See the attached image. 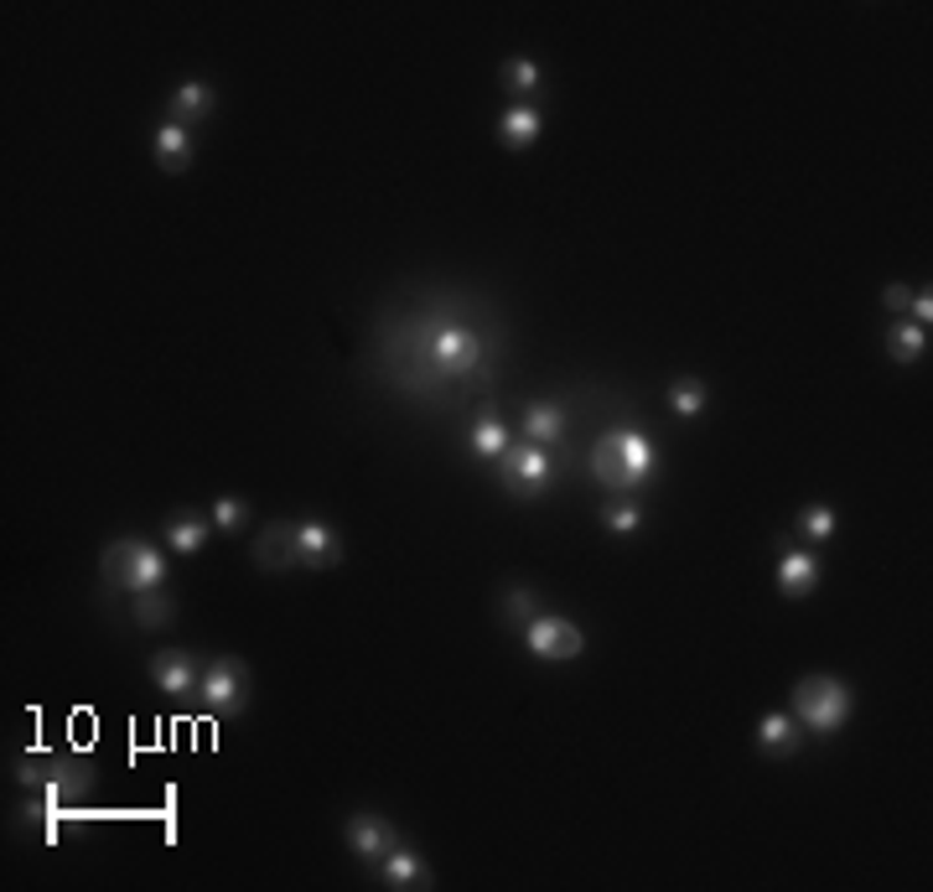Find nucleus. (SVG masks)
<instances>
[{
    "label": "nucleus",
    "mask_w": 933,
    "mask_h": 892,
    "mask_svg": "<svg viewBox=\"0 0 933 892\" xmlns=\"http://www.w3.org/2000/svg\"><path fill=\"white\" fill-rule=\"evenodd\" d=\"M648 472H654V447H648L644 431H607V437L591 447V478H597L607 493L644 488Z\"/></svg>",
    "instance_id": "1"
},
{
    "label": "nucleus",
    "mask_w": 933,
    "mask_h": 892,
    "mask_svg": "<svg viewBox=\"0 0 933 892\" xmlns=\"http://www.w3.org/2000/svg\"><path fill=\"white\" fill-rule=\"evenodd\" d=\"M794 722L809 726L814 737H835L851 722V685L835 675H809L794 685Z\"/></svg>",
    "instance_id": "2"
},
{
    "label": "nucleus",
    "mask_w": 933,
    "mask_h": 892,
    "mask_svg": "<svg viewBox=\"0 0 933 892\" xmlns=\"http://www.w3.org/2000/svg\"><path fill=\"white\" fill-rule=\"evenodd\" d=\"M99 571L115 591H151V587H166V556L156 545L146 540H115L105 545V556H99Z\"/></svg>",
    "instance_id": "3"
},
{
    "label": "nucleus",
    "mask_w": 933,
    "mask_h": 892,
    "mask_svg": "<svg viewBox=\"0 0 933 892\" xmlns=\"http://www.w3.org/2000/svg\"><path fill=\"white\" fill-rule=\"evenodd\" d=\"M197 700H203L213 716H239L244 700H249V675H244L239 659H213V665L197 675Z\"/></svg>",
    "instance_id": "4"
},
{
    "label": "nucleus",
    "mask_w": 933,
    "mask_h": 892,
    "mask_svg": "<svg viewBox=\"0 0 933 892\" xmlns=\"http://www.w3.org/2000/svg\"><path fill=\"white\" fill-rule=\"evenodd\" d=\"M529 654L534 659H544V665H566V659H576L581 654V628L576 623H566V618H556V612H534L529 618Z\"/></svg>",
    "instance_id": "5"
},
{
    "label": "nucleus",
    "mask_w": 933,
    "mask_h": 892,
    "mask_svg": "<svg viewBox=\"0 0 933 892\" xmlns=\"http://www.w3.org/2000/svg\"><path fill=\"white\" fill-rule=\"evenodd\" d=\"M498 462H503V488L519 493V499H534V493H544V483H550V457H544L540 447H509Z\"/></svg>",
    "instance_id": "6"
},
{
    "label": "nucleus",
    "mask_w": 933,
    "mask_h": 892,
    "mask_svg": "<svg viewBox=\"0 0 933 892\" xmlns=\"http://www.w3.org/2000/svg\"><path fill=\"white\" fill-rule=\"evenodd\" d=\"M255 566L259 571H296L302 566V525H265L255 540Z\"/></svg>",
    "instance_id": "7"
},
{
    "label": "nucleus",
    "mask_w": 933,
    "mask_h": 892,
    "mask_svg": "<svg viewBox=\"0 0 933 892\" xmlns=\"http://www.w3.org/2000/svg\"><path fill=\"white\" fill-rule=\"evenodd\" d=\"M347 846L359 851L363 862H384L394 846H400V835L384 815H353L347 820Z\"/></svg>",
    "instance_id": "8"
},
{
    "label": "nucleus",
    "mask_w": 933,
    "mask_h": 892,
    "mask_svg": "<svg viewBox=\"0 0 933 892\" xmlns=\"http://www.w3.org/2000/svg\"><path fill=\"white\" fill-rule=\"evenodd\" d=\"M431 353H436V363L446 369V374H466L472 363H478V337L466 333V327H441L436 343H431Z\"/></svg>",
    "instance_id": "9"
},
{
    "label": "nucleus",
    "mask_w": 933,
    "mask_h": 892,
    "mask_svg": "<svg viewBox=\"0 0 933 892\" xmlns=\"http://www.w3.org/2000/svg\"><path fill=\"white\" fill-rule=\"evenodd\" d=\"M151 680L161 685L166 696H197V669H193V659L187 654H156L151 659Z\"/></svg>",
    "instance_id": "10"
},
{
    "label": "nucleus",
    "mask_w": 933,
    "mask_h": 892,
    "mask_svg": "<svg viewBox=\"0 0 933 892\" xmlns=\"http://www.w3.org/2000/svg\"><path fill=\"white\" fill-rule=\"evenodd\" d=\"M379 866V878L390 882V888H425L431 882V866L415 856V851H405V846H394L384 862H374Z\"/></svg>",
    "instance_id": "11"
},
{
    "label": "nucleus",
    "mask_w": 933,
    "mask_h": 892,
    "mask_svg": "<svg viewBox=\"0 0 933 892\" xmlns=\"http://www.w3.org/2000/svg\"><path fill=\"white\" fill-rule=\"evenodd\" d=\"M798 722L788 712H768L763 722H757V747L763 753H773V757H788V753H798Z\"/></svg>",
    "instance_id": "12"
},
{
    "label": "nucleus",
    "mask_w": 933,
    "mask_h": 892,
    "mask_svg": "<svg viewBox=\"0 0 933 892\" xmlns=\"http://www.w3.org/2000/svg\"><path fill=\"white\" fill-rule=\"evenodd\" d=\"M187 161H193V136H187V125L166 120L161 130H156V167H161V171H187Z\"/></svg>",
    "instance_id": "13"
},
{
    "label": "nucleus",
    "mask_w": 933,
    "mask_h": 892,
    "mask_svg": "<svg viewBox=\"0 0 933 892\" xmlns=\"http://www.w3.org/2000/svg\"><path fill=\"white\" fill-rule=\"evenodd\" d=\"M814 581H819V560H814L809 550H783L778 587L788 591V597H804V591H814Z\"/></svg>",
    "instance_id": "14"
},
{
    "label": "nucleus",
    "mask_w": 933,
    "mask_h": 892,
    "mask_svg": "<svg viewBox=\"0 0 933 892\" xmlns=\"http://www.w3.org/2000/svg\"><path fill=\"white\" fill-rule=\"evenodd\" d=\"M498 140H503V146H513V151L534 146V140H540V109H534V105H513L509 115L498 120Z\"/></svg>",
    "instance_id": "15"
},
{
    "label": "nucleus",
    "mask_w": 933,
    "mask_h": 892,
    "mask_svg": "<svg viewBox=\"0 0 933 892\" xmlns=\"http://www.w3.org/2000/svg\"><path fill=\"white\" fill-rule=\"evenodd\" d=\"M337 556H343V545H337V535H332L327 525H316V519H306V525H302V566L322 571V566H332Z\"/></svg>",
    "instance_id": "16"
},
{
    "label": "nucleus",
    "mask_w": 933,
    "mask_h": 892,
    "mask_svg": "<svg viewBox=\"0 0 933 892\" xmlns=\"http://www.w3.org/2000/svg\"><path fill=\"white\" fill-rule=\"evenodd\" d=\"M560 431H566V415H560V405L540 400V405L524 410V437H529V447H556Z\"/></svg>",
    "instance_id": "17"
},
{
    "label": "nucleus",
    "mask_w": 933,
    "mask_h": 892,
    "mask_svg": "<svg viewBox=\"0 0 933 892\" xmlns=\"http://www.w3.org/2000/svg\"><path fill=\"white\" fill-rule=\"evenodd\" d=\"M887 353L897 363H919L923 353H929V327H919V322H892V333H887Z\"/></svg>",
    "instance_id": "18"
},
{
    "label": "nucleus",
    "mask_w": 933,
    "mask_h": 892,
    "mask_svg": "<svg viewBox=\"0 0 933 892\" xmlns=\"http://www.w3.org/2000/svg\"><path fill=\"white\" fill-rule=\"evenodd\" d=\"M213 89L208 84H177V94H171V120L187 125V120H203V115H213Z\"/></svg>",
    "instance_id": "19"
},
{
    "label": "nucleus",
    "mask_w": 933,
    "mask_h": 892,
    "mask_svg": "<svg viewBox=\"0 0 933 892\" xmlns=\"http://www.w3.org/2000/svg\"><path fill=\"white\" fill-rule=\"evenodd\" d=\"M130 612H136L140 628H161V623L177 612V602H171L166 587H151V591H136V597H130Z\"/></svg>",
    "instance_id": "20"
},
{
    "label": "nucleus",
    "mask_w": 933,
    "mask_h": 892,
    "mask_svg": "<svg viewBox=\"0 0 933 892\" xmlns=\"http://www.w3.org/2000/svg\"><path fill=\"white\" fill-rule=\"evenodd\" d=\"M208 535H213V519H171V525H166V540H171V550H181V556L203 550Z\"/></svg>",
    "instance_id": "21"
},
{
    "label": "nucleus",
    "mask_w": 933,
    "mask_h": 892,
    "mask_svg": "<svg viewBox=\"0 0 933 892\" xmlns=\"http://www.w3.org/2000/svg\"><path fill=\"white\" fill-rule=\"evenodd\" d=\"M472 452H478V457H503V452H509V425L493 421V415H482V421L472 425Z\"/></svg>",
    "instance_id": "22"
},
{
    "label": "nucleus",
    "mask_w": 933,
    "mask_h": 892,
    "mask_svg": "<svg viewBox=\"0 0 933 892\" xmlns=\"http://www.w3.org/2000/svg\"><path fill=\"white\" fill-rule=\"evenodd\" d=\"M503 89L534 94V89H540V68H534L529 58H509V62H503Z\"/></svg>",
    "instance_id": "23"
},
{
    "label": "nucleus",
    "mask_w": 933,
    "mask_h": 892,
    "mask_svg": "<svg viewBox=\"0 0 933 892\" xmlns=\"http://www.w3.org/2000/svg\"><path fill=\"white\" fill-rule=\"evenodd\" d=\"M669 405H675V415H685V421L700 415V410H706V384H695V379L675 384V390H669Z\"/></svg>",
    "instance_id": "24"
},
{
    "label": "nucleus",
    "mask_w": 933,
    "mask_h": 892,
    "mask_svg": "<svg viewBox=\"0 0 933 892\" xmlns=\"http://www.w3.org/2000/svg\"><path fill=\"white\" fill-rule=\"evenodd\" d=\"M798 530L809 535V540H829V535H835V509H825V503H814V509H804V519H798Z\"/></svg>",
    "instance_id": "25"
},
{
    "label": "nucleus",
    "mask_w": 933,
    "mask_h": 892,
    "mask_svg": "<svg viewBox=\"0 0 933 892\" xmlns=\"http://www.w3.org/2000/svg\"><path fill=\"white\" fill-rule=\"evenodd\" d=\"M208 519H213V530H218V535H234V530L244 525V503L218 499V503H213V514H208Z\"/></svg>",
    "instance_id": "26"
},
{
    "label": "nucleus",
    "mask_w": 933,
    "mask_h": 892,
    "mask_svg": "<svg viewBox=\"0 0 933 892\" xmlns=\"http://www.w3.org/2000/svg\"><path fill=\"white\" fill-rule=\"evenodd\" d=\"M607 530H612V535H638V530H644V514H638L632 503H618V509H607Z\"/></svg>",
    "instance_id": "27"
},
{
    "label": "nucleus",
    "mask_w": 933,
    "mask_h": 892,
    "mask_svg": "<svg viewBox=\"0 0 933 892\" xmlns=\"http://www.w3.org/2000/svg\"><path fill=\"white\" fill-rule=\"evenodd\" d=\"M503 612H509V618H534V612H540V602H534V591L513 587V591H503Z\"/></svg>",
    "instance_id": "28"
},
{
    "label": "nucleus",
    "mask_w": 933,
    "mask_h": 892,
    "mask_svg": "<svg viewBox=\"0 0 933 892\" xmlns=\"http://www.w3.org/2000/svg\"><path fill=\"white\" fill-rule=\"evenodd\" d=\"M907 302H913V291H907V286H892L887 291V306H892V312H907Z\"/></svg>",
    "instance_id": "29"
}]
</instances>
